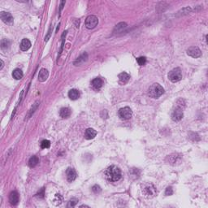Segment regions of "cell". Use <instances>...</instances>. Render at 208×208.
Masks as SVG:
<instances>
[{
    "mask_svg": "<svg viewBox=\"0 0 208 208\" xmlns=\"http://www.w3.org/2000/svg\"><path fill=\"white\" fill-rule=\"evenodd\" d=\"M104 176L106 177V179L111 182H115L120 180L121 178V171L119 168L118 167L115 165L110 166L107 167L105 172H104Z\"/></svg>",
    "mask_w": 208,
    "mask_h": 208,
    "instance_id": "obj_1",
    "label": "cell"
},
{
    "mask_svg": "<svg viewBox=\"0 0 208 208\" xmlns=\"http://www.w3.org/2000/svg\"><path fill=\"white\" fill-rule=\"evenodd\" d=\"M164 93V89L158 83H155L149 88L148 95L153 99H159Z\"/></svg>",
    "mask_w": 208,
    "mask_h": 208,
    "instance_id": "obj_2",
    "label": "cell"
},
{
    "mask_svg": "<svg viewBox=\"0 0 208 208\" xmlns=\"http://www.w3.org/2000/svg\"><path fill=\"white\" fill-rule=\"evenodd\" d=\"M142 192L143 195L147 198H153L157 193L155 186L151 183H145L142 184Z\"/></svg>",
    "mask_w": 208,
    "mask_h": 208,
    "instance_id": "obj_3",
    "label": "cell"
},
{
    "mask_svg": "<svg viewBox=\"0 0 208 208\" xmlns=\"http://www.w3.org/2000/svg\"><path fill=\"white\" fill-rule=\"evenodd\" d=\"M167 76H168V79H169L172 82H174V83L180 80L181 78H182V73H181L180 68H176L174 69H172V71L169 72Z\"/></svg>",
    "mask_w": 208,
    "mask_h": 208,
    "instance_id": "obj_4",
    "label": "cell"
},
{
    "mask_svg": "<svg viewBox=\"0 0 208 208\" xmlns=\"http://www.w3.org/2000/svg\"><path fill=\"white\" fill-rule=\"evenodd\" d=\"M183 107L181 104H177L175 109L172 112V120L173 121H180L183 118Z\"/></svg>",
    "mask_w": 208,
    "mask_h": 208,
    "instance_id": "obj_5",
    "label": "cell"
},
{
    "mask_svg": "<svg viewBox=\"0 0 208 208\" xmlns=\"http://www.w3.org/2000/svg\"><path fill=\"white\" fill-rule=\"evenodd\" d=\"M98 23H99V20L95 16H93V15L89 16L85 20V26L89 29L95 28L98 25Z\"/></svg>",
    "mask_w": 208,
    "mask_h": 208,
    "instance_id": "obj_6",
    "label": "cell"
},
{
    "mask_svg": "<svg viewBox=\"0 0 208 208\" xmlns=\"http://www.w3.org/2000/svg\"><path fill=\"white\" fill-rule=\"evenodd\" d=\"M132 111L128 107H125L123 108L120 109L119 111V116L122 120H129L132 117Z\"/></svg>",
    "mask_w": 208,
    "mask_h": 208,
    "instance_id": "obj_7",
    "label": "cell"
},
{
    "mask_svg": "<svg viewBox=\"0 0 208 208\" xmlns=\"http://www.w3.org/2000/svg\"><path fill=\"white\" fill-rule=\"evenodd\" d=\"M187 55L196 59L202 55V51L198 47H191L187 50Z\"/></svg>",
    "mask_w": 208,
    "mask_h": 208,
    "instance_id": "obj_8",
    "label": "cell"
},
{
    "mask_svg": "<svg viewBox=\"0 0 208 208\" xmlns=\"http://www.w3.org/2000/svg\"><path fill=\"white\" fill-rule=\"evenodd\" d=\"M66 175H67V180L68 182H72L76 180V172L74 168H72V167H68L66 171Z\"/></svg>",
    "mask_w": 208,
    "mask_h": 208,
    "instance_id": "obj_9",
    "label": "cell"
},
{
    "mask_svg": "<svg viewBox=\"0 0 208 208\" xmlns=\"http://www.w3.org/2000/svg\"><path fill=\"white\" fill-rule=\"evenodd\" d=\"M0 16H1L2 20H3L4 23H6V24H11V23L13 22V17H12L11 14L9 13V12L3 11V12H1Z\"/></svg>",
    "mask_w": 208,
    "mask_h": 208,
    "instance_id": "obj_10",
    "label": "cell"
},
{
    "mask_svg": "<svg viewBox=\"0 0 208 208\" xmlns=\"http://www.w3.org/2000/svg\"><path fill=\"white\" fill-rule=\"evenodd\" d=\"M168 159V163L172 164V165H176L177 164V163H180V159H181V156L178 154H172L167 157Z\"/></svg>",
    "mask_w": 208,
    "mask_h": 208,
    "instance_id": "obj_11",
    "label": "cell"
},
{
    "mask_svg": "<svg viewBox=\"0 0 208 208\" xmlns=\"http://www.w3.org/2000/svg\"><path fill=\"white\" fill-rule=\"evenodd\" d=\"M9 202L13 206L17 205L19 203V194L16 191H12L9 195Z\"/></svg>",
    "mask_w": 208,
    "mask_h": 208,
    "instance_id": "obj_12",
    "label": "cell"
},
{
    "mask_svg": "<svg viewBox=\"0 0 208 208\" xmlns=\"http://www.w3.org/2000/svg\"><path fill=\"white\" fill-rule=\"evenodd\" d=\"M103 80L99 78V77H97V78H95L94 80L91 81V85L92 87L95 89V90H99L103 87Z\"/></svg>",
    "mask_w": 208,
    "mask_h": 208,
    "instance_id": "obj_13",
    "label": "cell"
},
{
    "mask_svg": "<svg viewBox=\"0 0 208 208\" xmlns=\"http://www.w3.org/2000/svg\"><path fill=\"white\" fill-rule=\"evenodd\" d=\"M119 82L120 85H125L130 79V76L128 75L127 72H121L119 75Z\"/></svg>",
    "mask_w": 208,
    "mask_h": 208,
    "instance_id": "obj_14",
    "label": "cell"
},
{
    "mask_svg": "<svg viewBox=\"0 0 208 208\" xmlns=\"http://www.w3.org/2000/svg\"><path fill=\"white\" fill-rule=\"evenodd\" d=\"M48 76H49V72H48L47 70L45 69V68H42L39 72V74H38V80L41 82H44V81L47 80Z\"/></svg>",
    "mask_w": 208,
    "mask_h": 208,
    "instance_id": "obj_15",
    "label": "cell"
},
{
    "mask_svg": "<svg viewBox=\"0 0 208 208\" xmlns=\"http://www.w3.org/2000/svg\"><path fill=\"white\" fill-rule=\"evenodd\" d=\"M20 50L23 51H28L29 48L31 47V43L30 41L27 39V38H24L21 41L20 43Z\"/></svg>",
    "mask_w": 208,
    "mask_h": 208,
    "instance_id": "obj_16",
    "label": "cell"
},
{
    "mask_svg": "<svg viewBox=\"0 0 208 208\" xmlns=\"http://www.w3.org/2000/svg\"><path fill=\"white\" fill-rule=\"evenodd\" d=\"M97 135V132L95 131L94 128H87L85 130V137L87 140H91L93 138H95Z\"/></svg>",
    "mask_w": 208,
    "mask_h": 208,
    "instance_id": "obj_17",
    "label": "cell"
},
{
    "mask_svg": "<svg viewBox=\"0 0 208 208\" xmlns=\"http://www.w3.org/2000/svg\"><path fill=\"white\" fill-rule=\"evenodd\" d=\"M59 115L62 118H68L71 115V110L68 107H63L59 111Z\"/></svg>",
    "mask_w": 208,
    "mask_h": 208,
    "instance_id": "obj_18",
    "label": "cell"
},
{
    "mask_svg": "<svg viewBox=\"0 0 208 208\" xmlns=\"http://www.w3.org/2000/svg\"><path fill=\"white\" fill-rule=\"evenodd\" d=\"M68 97L72 100L78 99L79 97H80V93L76 89H72V90H71L68 92Z\"/></svg>",
    "mask_w": 208,
    "mask_h": 208,
    "instance_id": "obj_19",
    "label": "cell"
},
{
    "mask_svg": "<svg viewBox=\"0 0 208 208\" xmlns=\"http://www.w3.org/2000/svg\"><path fill=\"white\" fill-rule=\"evenodd\" d=\"M12 76L14 77L16 80H20L23 76H24V74H23V72L21 71L20 69L19 68H16V69H15L13 72H12Z\"/></svg>",
    "mask_w": 208,
    "mask_h": 208,
    "instance_id": "obj_20",
    "label": "cell"
},
{
    "mask_svg": "<svg viewBox=\"0 0 208 208\" xmlns=\"http://www.w3.org/2000/svg\"><path fill=\"white\" fill-rule=\"evenodd\" d=\"M38 158L37 156H32L29 160H28V166L30 167H34L38 165Z\"/></svg>",
    "mask_w": 208,
    "mask_h": 208,
    "instance_id": "obj_21",
    "label": "cell"
},
{
    "mask_svg": "<svg viewBox=\"0 0 208 208\" xmlns=\"http://www.w3.org/2000/svg\"><path fill=\"white\" fill-rule=\"evenodd\" d=\"M53 203L55 206H59L63 203V198L60 194H55V198H54V200H53Z\"/></svg>",
    "mask_w": 208,
    "mask_h": 208,
    "instance_id": "obj_22",
    "label": "cell"
},
{
    "mask_svg": "<svg viewBox=\"0 0 208 208\" xmlns=\"http://www.w3.org/2000/svg\"><path fill=\"white\" fill-rule=\"evenodd\" d=\"M10 46V42L7 40V39H3L1 41V49L3 51H5L7 50V48L9 47Z\"/></svg>",
    "mask_w": 208,
    "mask_h": 208,
    "instance_id": "obj_23",
    "label": "cell"
},
{
    "mask_svg": "<svg viewBox=\"0 0 208 208\" xmlns=\"http://www.w3.org/2000/svg\"><path fill=\"white\" fill-rule=\"evenodd\" d=\"M126 27H127L126 23L121 22V23H120V24H118L116 26H115V32H120V31H122V30L124 29Z\"/></svg>",
    "mask_w": 208,
    "mask_h": 208,
    "instance_id": "obj_24",
    "label": "cell"
},
{
    "mask_svg": "<svg viewBox=\"0 0 208 208\" xmlns=\"http://www.w3.org/2000/svg\"><path fill=\"white\" fill-rule=\"evenodd\" d=\"M192 11V9L189 7H184V8H183V9H181L178 12L179 14L180 15H182V16H184V15H188L189 14L190 12Z\"/></svg>",
    "mask_w": 208,
    "mask_h": 208,
    "instance_id": "obj_25",
    "label": "cell"
},
{
    "mask_svg": "<svg viewBox=\"0 0 208 208\" xmlns=\"http://www.w3.org/2000/svg\"><path fill=\"white\" fill-rule=\"evenodd\" d=\"M137 62L140 66H143V65H145L146 63H147V58L143 56L139 57V58L137 59Z\"/></svg>",
    "mask_w": 208,
    "mask_h": 208,
    "instance_id": "obj_26",
    "label": "cell"
},
{
    "mask_svg": "<svg viewBox=\"0 0 208 208\" xmlns=\"http://www.w3.org/2000/svg\"><path fill=\"white\" fill-rule=\"evenodd\" d=\"M51 147V142L49 140H43V142H41V147L43 149H47Z\"/></svg>",
    "mask_w": 208,
    "mask_h": 208,
    "instance_id": "obj_27",
    "label": "cell"
},
{
    "mask_svg": "<svg viewBox=\"0 0 208 208\" xmlns=\"http://www.w3.org/2000/svg\"><path fill=\"white\" fill-rule=\"evenodd\" d=\"M86 59H87V54H85H85H83V55H82L80 58H78V59H77V60H76L74 63L76 64V63H78V64H79V63H80V62L85 61V60H86Z\"/></svg>",
    "mask_w": 208,
    "mask_h": 208,
    "instance_id": "obj_28",
    "label": "cell"
},
{
    "mask_svg": "<svg viewBox=\"0 0 208 208\" xmlns=\"http://www.w3.org/2000/svg\"><path fill=\"white\" fill-rule=\"evenodd\" d=\"M77 202H78V200L76 199H72L71 200L69 201L68 207H73L76 206V204L77 203Z\"/></svg>",
    "mask_w": 208,
    "mask_h": 208,
    "instance_id": "obj_29",
    "label": "cell"
},
{
    "mask_svg": "<svg viewBox=\"0 0 208 208\" xmlns=\"http://www.w3.org/2000/svg\"><path fill=\"white\" fill-rule=\"evenodd\" d=\"M39 103H40V102L39 101H37L35 103H34V105L33 106V107H32V109L30 110V112H29V115H28V118H29V116L32 115V114H33V112L35 111L34 110H36V109L38 108V105H39Z\"/></svg>",
    "mask_w": 208,
    "mask_h": 208,
    "instance_id": "obj_30",
    "label": "cell"
},
{
    "mask_svg": "<svg viewBox=\"0 0 208 208\" xmlns=\"http://www.w3.org/2000/svg\"><path fill=\"white\" fill-rule=\"evenodd\" d=\"M92 190H93V192L95 193V194H99L101 192V188H100L99 185H98V184H95L93 186V188H92Z\"/></svg>",
    "mask_w": 208,
    "mask_h": 208,
    "instance_id": "obj_31",
    "label": "cell"
},
{
    "mask_svg": "<svg viewBox=\"0 0 208 208\" xmlns=\"http://www.w3.org/2000/svg\"><path fill=\"white\" fill-rule=\"evenodd\" d=\"M44 195H45V189H44V188H43V189H41V190L38 191V193L37 194V197L40 198V199H43Z\"/></svg>",
    "mask_w": 208,
    "mask_h": 208,
    "instance_id": "obj_32",
    "label": "cell"
},
{
    "mask_svg": "<svg viewBox=\"0 0 208 208\" xmlns=\"http://www.w3.org/2000/svg\"><path fill=\"white\" fill-rule=\"evenodd\" d=\"M173 194V191H172V187H167L165 190V194L169 196V195H172Z\"/></svg>",
    "mask_w": 208,
    "mask_h": 208,
    "instance_id": "obj_33",
    "label": "cell"
},
{
    "mask_svg": "<svg viewBox=\"0 0 208 208\" xmlns=\"http://www.w3.org/2000/svg\"><path fill=\"white\" fill-rule=\"evenodd\" d=\"M65 4V1H62L61 3H60V9H59V12L61 11L62 9H63V5Z\"/></svg>",
    "mask_w": 208,
    "mask_h": 208,
    "instance_id": "obj_34",
    "label": "cell"
},
{
    "mask_svg": "<svg viewBox=\"0 0 208 208\" xmlns=\"http://www.w3.org/2000/svg\"><path fill=\"white\" fill-rule=\"evenodd\" d=\"M0 62H1V67H0V70H1V69H3V68L4 66V63H3V61L2 59L0 60Z\"/></svg>",
    "mask_w": 208,
    "mask_h": 208,
    "instance_id": "obj_35",
    "label": "cell"
}]
</instances>
